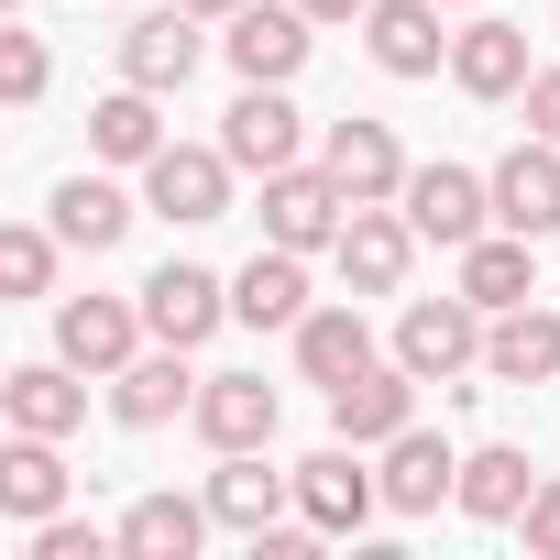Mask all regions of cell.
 <instances>
[{
	"instance_id": "18",
	"label": "cell",
	"mask_w": 560,
	"mask_h": 560,
	"mask_svg": "<svg viewBox=\"0 0 560 560\" xmlns=\"http://www.w3.org/2000/svg\"><path fill=\"white\" fill-rule=\"evenodd\" d=\"M287 505H298V472H264V451H220V472H209V516H220L231 538H264Z\"/></svg>"
},
{
	"instance_id": "29",
	"label": "cell",
	"mask_w": 560,
	"mask_h": 560,
	"mask_svg": "<svg viewBox=\"0 0 560 560\" xmlns=\"http://www.w3.org/2000/svg\"><path fill=\"white\" fill-rule=\"evenodd\" d=\"M89 143H100L110 165H154V154H165V121H154V89H132V78H121V89H110V100L89 110Z\"/></svg>"
},
{
	"instance_id": "16",
	"label": "cell",
	"mask_w": 560,
	"mask_h": 560,
	"mask_svg": "<svg viewBox=\"0 0 560 560\" xmlns=\"http://www.w3.org/2000/svg\"><path fill=\"white\" fill-rule=\"evenodd\" d=\"M363 45H374L385 78H440V67H451L440 0H374V12H363Z\"/></svg>"
},
{
	"instance_id": "23",
	"label": "cell",
	"mask_w": 560,
	"mask_h": 560,
	"mask_svg": "<svg viewBox=\"0 0 560 560\" xmlns=\"http://www.w3.org/2000/svg\"><path fill=\"white\" fill-rule=\"evenodd\" d=\"M483 374L494 385H560V308H505L494 330H483Z\"/></svg>"
},
{
	"instance_id": "9",
	"label": "cell",
	"mask_w": 560,
	"mask_h": 560,
	"mask_svg": "<svg viewBox=\"0 0 560 560\" xmlns=\"http://www.w3.org/2000/svg\"><path fill=\"white\" fill-rule=\"evenodd\" d=\"M220 45H231V78H264V89H287V78L308 67V12H298V0H242Z\"/></svg>"
},
{
	"instance_id": "20",
	"label": "cell",
	"mask_w": 560,
	"mask_h": 560,
	"mask_svg": "<svg viewBox=\"0 0 560 560\" xmlns=\"http://www.w3.org/2000/svg\"><path fill=\"white\" fill-rule=\"evenodd\" d=\"M527 78H538V67H527V34H516V23L483 12V23L451 34V89H462V100H516Z\"/></svg>"
},
{
	"instance_id": "12",
	"label": "cell",
	"mask_w": 560,
	"mask_h": 560,
	"mask_svg": "<svg viewBox=\"0 0 560 560\" xmlns=\"http://www.w3.org/2000/svg\"><path fill=\"white\" fill-rule=\"evenodd\" d=\"M330 429L363 440V451H385L396 429H418V374L407 363H363L352 385H330Z\"/></svg>"
},
{
	"instance_id": "30",
	"label": "cell",
	"mask_w": 560,
	"mask_h": 560,
	"mask_svg": "<svg viewBox=\"0 0 560 560\" xmlns=\"http://www.w3.org/2000/svg\"><path fill=\"white\" fill-rule=\"evenodd\" d=\"M132 220H143V209H132V198H121L110 176H67V187H56V231H67L78 253H110V242H121Z\"/></svg>"
},
{
	"instance_id": "17",
	"label": "cell",
	"mask_w": 560,
	"mask_h": 560,
	"mask_svg": "<svg viewBox=\"0 0 560 560\" xmlns=\"http://www.w3.org/2000/svg\"><path fill=\"white\" fill-rule=\"evenodd\" d=\"M231 319H242V330H298V319H308V253L264 242V253L231 275Z\"/></svg>"
},
{
	"instance_id": "22",
	"label": "cell",
	"mask_w": 560,
	"mask_h": 560,
	"mask_svg": "<svg viewBox=\"0 0 560 560\" xmlns=\"http://www.w3.org/2000/svg\"><path fill=\"white\" fill-rule=\"evenodd\" d=\"M209 527H220L209 494H132V516H121L110 538H121V560H198Z\"/></svg>"
},
{
	"instance_id": "1",
	"label": "cell",
	"mask_w": 560,
	"mask_h": 560,
	"mask_svg": "<svg viewBox=\"0 0 560 560\" xmlns=\"http://www.w3.org/2000/svg\"><path fill=\"white\" fill-rule=\"evenodd\" d=\"M483 308L451 287V298H407V319H396V363L418 374V385H451V374H472L483 363Z\"/></svg>"
},
{
	"instance_id": "34",
	"label": "cell",
	"mask_w": 560,
	"mask_h": 560,
	"mask_svg": "<svg viewBox=\"0 0 560 560\" xmlns=\"http://www.w3.org/2000/svg\"><path fill=\"white\" fill-rule=\"evenodd\" d=\"M516 538H527V560H560V472H538V494H527Z\"/></svg>"
},
{
	"instance_id": "28",
	"label": "cell",
	"mask_w": 560,
	"mask_h": 560,
	"mask_svg": "<svg viewBox=\"0 0 560 560\" xmlns=\"http://www.w3.org/2000/svg\"><path fill=\"white\" fill-rule=\"evenodd\" d=\"M363 363H374L363 308H308V319H298V374H308V385H352Z\"/></svg>"
},
{
	"instance_id": "33",
	"label": "cell",
	"mask_w": 560,
	"mask_h": 560,
	"mask_svg": "<svg viewBox=\"0 0 560 560\" xmlns=\"http://www.w3.org/2000/svg\"><path fill=\"white\" fill-rule=\"evenodd\" d=\"M121 538H100V527H78V516H45L34 527V560H110Z\"/></svg>"
},
{
	"instance_id": "24",
	"label": "cell",
	"mask_w": 560,
	"mask_h": 560,
	"mask_svg": "<svg viewBox=\"0 0 560 560\" xmlns=\"http://www.w3.org/2000/svg\"><path fill=\"white\" fill-rule=\"evenodd\" d=\"M0 418L12 429H34V440H67L78 418H89V385H78V363L56 352V363H23L12 385H0Z\"/></svg>"
},
{
	"instance_id": "11",
	"label": "cell",
	"mask_w": 560,
	"mask_h": 560,
	"mask_svg": "<svg viewBox=\"0 0 560 560\" xmlns=\"http://www.w3.org/2000/svg\"><path fill=\"white\" fill-rule=\"evenodd\" d=\"M110 418H121V429H165V418H198V374H187V352H176V341L132 352V363L110 374Z\"/></svg>"
},
{
	"instance_id": "8",
	"label": "cell",
	"mask_w": 560,
	"mask_h": 560,
	"mask_svg": "<svg viewBox=\"0 0 560 560\" xmlns=\"http://www.w3.org/2000/svg\"><path fill=\"white\" fill-rule=\"evenodd\" d=\"M220 319H231V287H220L209 264H154V275H143V330H154V341L198 352Z\"/></svg>"
},
{
	"instance_id": "6",
	"label": "cell",
	"mask_w": 560,
	"mask_h": 560,
	"mask_svg": "<svg viewBox=\"0 0 560 560\" xmlns=\"http://www.w3.org/2000/svg\"><path fill=\"white\" fill-rule=\"evenodd\" d=\"M374 505H385V472H363V440H330V451L298 462V516L319 538H352Z\"/></svg>"
},
{
	"instance_id": "25",
	"label": "cell",
	"mask_w": 560,
	"mask_h": 560,
	"mask_svg": "<svg viewBox=\"0 0 560 560\" xmlns=\"http://www.w3.org/2000/svg\"><path fill=\"white\" fill-rule=\"evenodd\" d=\"M440 494H462V462H451V440H429V429H396V440H385V505H396V516H429Z\"/></svg>"
},
{
	"instance_id": "4",
	"label": "cell",
	"mask_w": 560,
	"mask_h": 560,
	"mask_svg": "<svg viewBox=\"0 0 560 560\" xmlns=\"http://www.w3.org/2000/svg\"><path fill=\"white\" fill-rule=\"evenodd\" d=\"M352 220V187L330 165H287V176H264V242H287V253H330Z\"/></svg>"
},
{
	"instance_id": "38",
	"label": "cell",
	"mask_w": 560,
	"mask_h": 560,
	"mask_svg": "<svg viewBox=\"0 0 560 560\" xmlns=\"http://www.w3.org/2000/svg\"><path fill=\"white\" fill-rule=\"evenodd\" d=\"M440 12H472V0H440Z\"/></svg>"
},
{
	"instance_id": "13",
	"label": "cell",
	"mask_w": 560,
	"mask_h": 560,
	"mask_svg": "<svg viewBox=\"0 0 560 560\" xmlns=\"http://www.w3.org/2000/svg\"><path fill=\"white\" fill-rule=\"evenodd\" d=\"M121 78H132V89H154V100L198 78V12H187V0H154V12L121 34Z\"/></svg>"
},
{
	"instance_id": "27",
	"label": "cell",
	"mask_w": 560,
	"mask_h": 560,
	"mask_svg": "<svg viewBox=\"0 0 560 560\" xmlns=\"http://www.w3.org/2000/svg\"><path fill=\"white\" fill-rule=\"evenodd\" d=\"M56 505H67V462H56V440L12 429V451H0V516H23V527H45Z\"/></svg>"
},
{
	"instance_id": "21",
	"label": "cell",
	"mask_w": 560,
	"mask_h": 560,
	"mask_svg": "<svg viewBox=\"0 0 560 560\" xmlns=\"http://www.w3.org/2000/svg\"><path fill=\"white\" fill-rule=\"evenodd\" d=\"M527 253H538V242H527V231H505V220H494L483 242H462V298H472L483 319H505V308H527V298H538V264H527Z\"/></svg>"
},
{
	"instance_id": "2",
	"label": "cell",
	"mask_w": 560,
	"mask_h": 560,
	"mask_svg": "<svg viewBox=\"0 0 560 560\" xmlns=\"http://www.w3.org/2000/svg\"><path fill=\"white\" fill-rule=\"evenodd\" d=\"M231 154L220 143H165L154 165H143V209L154 220H176V231H209V220H231Z\"/></svg>"
},
{
	"instance_id": "37",
	"label": "cell",
	"mask_w": 560,
	"mask_h": 560,
	"mask_svg": "<svg viewBox=\"0 0 560 560\" xmlns=\"http://www.w3.org/2000/svg\"><path fill=\"white\" fill-rule=\"evenodd\" d=\"M187 12H198V23H231V12H242V0H187Z\"/></svg>"
},
{
	"instance_id": "32",
	"label": "cell",
	"mask_w": 560,
	"mask_h": 560,
	"mask_svg": "<svg viewBox=\"0 0 560 560\" xmlns=\"http://www.w3.org/2000/svg\"><path fill=\"white\" fill-rule=\"evenodd\" d=\"M45 34H23V23H0V100H12V110H34L45 100Z\"/></svg>"
},
{
	"instance_id": "10",
	"label": "cell",
	"mask_w": 560,
	"mask_h": 560,
	"mask_svg": "<svg viewBox=\"0 0 560 560\" xmlns=\"http://www.w3.org/2000/svg\"><path fill=\"white\" fill-rule=\"evenodd\" d=\"M143 341H154V330H143V298H67V308H56V352H67L78 374H121Z\"/></svg>"
},
{
	"instance_id": "19",
	"label": "cell",
	"mask_w": 560,
	"mask_h": 560,
	"mask_svg": "<svg viewBox=\"0 0 560 560\" xmlns=\"http://www.w3.org/2000/svg\"><path fill=\"white\" fill-rule=\"evenodd\" d=\"M275 418H287V396H275L264 374H209V385H198V440H209V451H264Z\"/></svg>"
},
{
	"instance_id": "39",
	"label": "cell",
	"mask_w": 560,
	"mask_h": 560,
	"mask_svg": "<svg viewBox=\"0 0 560 560\" xmlns=\"http://www.w3.org/2000/svg\"><path fill=\"white\" fill-rule=\"evenodd\" d=\"M0 12H23V0H0Z\"/></svg>"
},
{
	"instance_id": "36",
	"label": "cell",
	"mask_w": 560,
	"mask_h": 560,
	"mask_svg": "<svg viewBox=\"0 0 560 560\" xmlns=\"http://www.w3.org/2000/svg\"><path fill=\"white\" fill-rule=\"evenodd\" d=\"M298 12H308V23H363L374 0H298Z\"/></svg>"
},
{
	"instance_id": "5",
	"label": "cell",
	"mask_w": 560,
	"mask_h": 560,
	"mask_svg": "<svg viewBox=\"0 0 560 560\" xmlns=\"http://www.w3.org/2000/svg\"><path fill=\"white\" fill-rule=\"evenodd\" d=\"M396 209L418 220V242L462 253V242H483V231H494V176H472V165H418Z\"/></svg>"
},
{
	"instance_id": "7",
	"label": "cell",
	"mask_w": 560,
	"mask_h": 560,
	"mask_svg": "<svg viewBox=\"0 0 560 560\" xmlns=\"http://www.w3.org/2000/svg\"><path fill=\"white\" fill-rule=\"evenodd\" d=\"M330 253H341V287H352V298H396V287H407V264H418V220H407L396 198H374V209L341 220Z\"/></svg>"
},
{
	"instance_id": "14",
	"label": "cell",
	"mask_w": 560,
	"mask_h": 560,
	"mask_svg": "<svg viewBox=\"0 0 560 560\" xmlns=\"http://www.w3.org/2000/svg\"><path fill=\"white\" fill-rule=\"evenodd\" d=\"M319 165L352 187V209H374V198H407V143L385 132V121H330V143H319Z\"/></svg>"
},
{
	"instance_id": "35",
	"label": "cell",
	"mask_w": 560,
	"mask_h": 560,
	"mask_svg": "<svg viewBox=\"0 0 560 560\" xmlns=\"http://www.w3.org/2000/svg\"><path fill=\"white\" fill-rule=\"evenodd\" d=\"M527 132H549V143H560V67H538V78H527Z\"/></svg>"
},
{
	"instance_id": "26",
	"label": "cell",
	"mask_w": 560,
	"mask_h": 560,
	"mask_svg": "<svg viewBox=\"0 0 560 560\" xmlns=\"http://www.w3.org/2000/svg\"><path fill=\"white\" fill-rule=\"evenodd\" d=\"M527 494H538V462L494 440V451H472V462H462V494H451V505H462V516H483V527H516V516H527Z\"/></svg>"
},
{
	"instance_id": "31",
	"label": "cell",
	"mask_w": 560,
	"mask_h": 560,
	"mask_svg": "<svg viewBox=\"0 0 560 560\" xmlns=\"http://www.w3.org/2000/svg\"><path fill=\"white\" fill-rule=\"evenodd\" d=\"M56 242H67V231L12 220V231H0V287H12V298H45V287H56Z\"/></svg>"
},
{
	"instance_id": "3",
	"label": "cell",
	"mask_w": 560,
	"mask_h": 560,
	"mask_svg": "<svg viewBox=\"0 0 560 560\" xmlns=\"http://www.w3.org/2000/svg\"><path fill=\"white\" fill-rule=\"evenodd\" d=\"M220 154H231L242 176H287V165H308V121H298V100L264 89V78H242V100L220 110Z\"/></svg>"
},
{
	"instance_id": "15",
	"label": "cell",
	"mask_w": 560,
	"mask_h": 560,
	"mask_svg": "<svg viewBox=\"0 0 560 560\" xmlns=\"http://www.w3.org/2000/svg\"><path fill=\"white\" fill-rule=\"evenodd\" d=\"M494 220H505V231H527V242H549V231H560V143H549V132H527V143L494 165Z\"/></svg>"
}]
</instances>
